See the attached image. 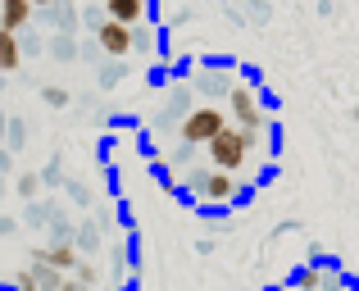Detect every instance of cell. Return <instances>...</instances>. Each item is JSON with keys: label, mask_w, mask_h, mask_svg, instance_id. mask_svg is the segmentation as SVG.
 Returning a JSON list of instances; mask_svg holds the SVG:
<instances>
[{"label": "cell", "mask_w": 359, "mask_h": 291, "mask_svg": "<svg viewBox=\"0 0 359 291\" xmlns=\"http://www.w3.org/2000/svg\"><path fill=\"white\" fill-rule=\"evenodd\" d=\"M23 41L18 36H9V32H0V73H18L23 69Z\"/></svg>", "instance_id": "4"}, {"label": "cell", "mask_w": 359, "mask_h": 291, "mask_svg": "<svg viewBox=\"0 0 359 291\" xmlns=\"http://www.w3.org/2000/svg\"><path fill=\"white\" fill-rule=\"evenodd\" d=\"M41 100H46V105H50V109H69V87H60V82H46V87H41Z\"/></svg>", "instance_id": "5"}, {"label": "cell", "mask_w": 359, "mask_h": 291, "mask_svg": "<svg viewBox=\"0 0 359 291\" xmlns=\"http://www.w3.org/2000/svg\"><path fill=\"white\" fill-rule=\"evenodd\" d=\"M96 41H100V50L105 55H114V60H123V55H132V46H137V32L132 27H123V23H100L96 27Z\"/></svg>", "instance_id": "1"}, {"label": "cell", "mask_w": 359, "mask_h": 291, "mask_svg": "<svg viewBox=\"0 0 359 291\" xmlns=\"http://www.w3.org/2000/svg\"><path fill=\"white\" fill-rule=\"evenodd\" d=\"M27 23H32V5H27V0H5V5H0V32L18 36Z\"/></svg>", "instance_id": "3"}, {"label": "cell", "mask_w": 359, "mask_h": 291, "mask_svg": "<svg viewBox=\"0 0 359 291\" xmlns=\"http://www.w3.org/2000/svg\"><path fill=\"white\" fill-rule=\"evenodd\" d=\"M105 18H109V23H123V27H137V23L150 18V5H141V0H109Z\"/></svg>", "instance_id": "2"}]
</instances>
